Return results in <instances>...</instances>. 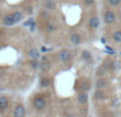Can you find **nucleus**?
Instances as JSON below:
<instances>
[{
  "label": "nucleus",
  "mask_w": 121,
  "mask_h": 117,
  "mask_svg": "<svg viewBox=\"0 0 121 117\" xmlns=\"http://www.w3.org/2000/svg\"><path fill=\"white\" fill-rule=\"evenodd\" d=\"M107 84H108L107 80H105V79H99L98 81H97V83H96V87L98 88V90H103V88H105L107 86Z\"/></svg>",
  "instance_id": "nucleus-9"
},
{
  "label": "nucleus",
  "mask_w": 121,
  "mask_h": 117,
  "mask_svg": "<svg viewBox=\"0 0 121 117\" xmlns=\"http://www.w3.org/2000/svg\"><path fill=\"white\" fill-rule=\"evenodd\" d=\"M104 97H105V94H104V92H103L102 90H96V93H95V98H97V99H103Z\"/></svg>",
  "instance_id": "nucleus-17"
},
{
  "label": "nucleus",
  "mask_w": 121,
  "mask_h": 117,
  "mask_svg": "<svg viewBox=\"0 0 121 117\" xmlns=\"http://www.w3.org/2000/svg\"><path fill=\"white\" fill-rule=\"evenodd\" d=\"M87 100H88V96L86 93H81V94H79V96H78V101H79V103L85 104V103L87 102Z\"/></svg>",
  "instance_id": "nucleus-10"
},
{
  "label": "nucleus",
  "mask_w": 121,
  "mask_h": 117,
  "mask_svg": "<svg viewBox=\"0 0 121 117\" xmlns=\"http://www.w3.org/2000/svg\"><path fill=\"white\" fill-rule=\"evenodd\" d=\"M81 42H82V37H81V35H80V34L73 33L72 35L70 36V43L72 45H74V46L81 44Z\"/></svg>",
  "instance_id": "nucleus-5"
},
{
  "label": "nucleus",
  "mask_w": 121,
  "mask_h": 117,
  "mask_svg": "<svg viewBox=\"0 0 121 117\" xmlns=\"http://www.w3.org/2000/svg\"><path fill=\"white\" fill-rule=\"evenodd\" d=\"M107 1H108V3L111 4V5L117 6V5H119V4H120L121 0H107Z\"/></svg>",
  "instance_id": "nucleus-20"
},
{
  "label": "nucleus",
  "mask_w": 121,
  "mask_h": 117,
  "mask_svg": "<svg viewBox=\"0 0 121 117\" xmlns=\"http://www.w3.org/2000/svg\"><path fill=\"white\" fill-rule=\"evenodd\" d=\"M42 14H43V15H44V16H43V17H44V18H48V17H49V16H50V14H49V13H48V12H43V13H42Z\"/></svg>",
  "instance_id": "nucleus-23"
},
{
  "label": "nucleus",
  "mask_w": 121,
  "mask_h": 117,
  "mask_svg": "<svg viewBox=\"0 0 121 117\" xmlns=\"http://www.w3.org/2000/svg\"><path fill=\"white\" fill-rule=\"evenodd\" d=\"M88 25H89V27L91 28V29H97V28L100 26V19H99L97 16L91 17L89 22H88Z\"/></svg>",
  "instance_id": "nucleus-8"
},
{
  "label": "nucleus",
  "mask_w": 121,
  "mask_h": 117,
  "mask_svg": "<svg viewBox=\"0 0 121 117\" xmlns=\"http://www.w3.org/2000/svg\"><path fill=\"white\" fill-rule=\"evenodd\" d=\"M25 113H26V111L22 105H17L14 109V116L15 117H23L25 116Z\"/></svg>",
  "instance_id": "nucleus-6"
},
{
  "label": "nucleus",
  "mask_w": 121,
  "mask_h": 117,
  "mask_svg": "<svg viewBox=\"0 0 121 117\" xmlns=\"http://www.w3.org/2000/svg\"><path fill=\"white\" fill-rule=\"evenodd\" d=\"M42 51H43V52H46V51H48V50H47L46 47H42Z\"/></svg>",
  "instance_id": "nucleus-25"
},
{
  "label": "nucleus",
  "mask_w": 121,
  "mask_h": 117,
  "mask_svg": "<svg viewBox=\"0 0 121 117\" xmlns=\"http://www.w3.org/2000/svg\"><path fill=\"white\" fill-rule=\"evenodd\" d=\"M8 99L5 98V97H1L0 98V109H5L6 107H8Z\"/></svg>",
  "instance_id": "nucleus-16"
},
{
  "label": "nucleus",
  "mask_w": 121,
  "mask_h": 117,
  "mask_svg": "<svg viewBox=\"0 0 121 117\" xmlns=\"http://www.w3.org/2000/svg\"><path fill=\"white\" fill-rule=\"evenodd\" d=\"M39 83H40V86H42V87H48L49 84H50V80L46 77H43L42 79L39 80Z\"/></svg>",
  "instance_id": "nucleus-14"
},
{
  "label": "nucleus",
  "mask_w": 121,
  "mask_h": 117,
  "mask_svg": "<svg viewBox=\"0 0 121 117\" xmlns=\"http://www.w3.org/2000/svg\"><path fill=\"white\" fill-rule=\"evenodd\" d=\"M0 36H1V32H0Z\"/></svg>",
  "instance_id": "nucleus-26"
},
{
  "label": "nucleus",
  "mask_w": 121,
  "mask_h": 117,
  "mask_svg": "<svg viewBox=\"0 0 121 117\" xmlns=\"http://www.w3.org/2000/svg\"><path fill=\"white\" fill-rule=\"evenodd\" d=\"M59 58H60V61H62V62H68V61L71 58V54H70V52H69L68 50L64 49V50L60 51Z\"/></svg>",
  "instance_id": "nucleus-2"
},
{
  "label": "nucleus",
  "mask_w": 121,
  "mask_h": 117,
  "mask_svg": "<svg viewBox=\"0 0 121 117\" xmlns=\"http://www.w3.org/2000/svg\"><path fill=\"white\" fill-rule=\"evenodd\" d=\"M113 38H114V40H115L116 43L120 44V43H121V31H116V32H114Z\"/></svg>",
  "instance_id": "nucleus-15"
},
{
  "label": "nucleus",
  "mask_w": 121,
  "mask_h": 117,
  "mask_svg": "<svg viewBox=\"0 0 121 117\" xmlns=\"http://www.w3.org/2000/svg\"><path fill=\"white\" fill-rule=\"evenodd\" d=\"M13 18H14V20H15V22H19V21L22 19V13L21 12H19V11H16V12H14L13 13Z\"/></svg>",
  "instance_id": "nucleus-13"
},
{
  "label": "nucleus",
  "mask_w": 121,
  "mask_h": 117,
  "mask_svg": "<svg viewBox=\"0 0 121 117\" xmlns=\"http://www.w3.org/2000/svg\"><path fill=\"white\" fill-rule=\"evenodd\" d=\"M39 68H40V70L42 71H48L49 69L51 68V63L50 62H48V61H46V62H43L42 64L39 65Z\"/></svg>",
  "instance_id": "nucleus-12"
},
{
  "label": "nucleus",
  "mask_w": 121,
  "mask_h": 117,
  "mask_svg": "<svg viewBox=\"0 0 121 117\" xmlns=\"http://www.w3.org/2000/svg\"><path fill=\"white\" fill-rule=\"evenodd\" d=\"M94 1L95 0H84V2H85L86 4H88V5H89V4H92L94 3Z\"/></svg>",
  "instance_id": "nucleus-24"
},
{
  "label": "nucleus",
  "mask_w": 121,
  "mask_h": 117,
  "mask_svg": "<svg viewBox=\"0 0 121 117\" xmlns=\"http://www.w3.org/2000/svg\"><path fill=\"white\" fill-rule=\"evenodd\" d=\"M81 87H82V90H89V87H90L89 82H83V83H82V85H81Z\"/></svg>",
  "instance_id": "nucleus-21"
},
{
  "label": "nucleus",
  "mask_w": 121,
  "mask_h": 117,
  "mask_svg": "<svg viewBox=\"0 0 121 117\" xmlns=\"http://www.w3.org/2000/svg\"><path fill=\"white\" fill-rule=\"evenodd\" d=\"M56 29V26H55V23H53V22H50V23H48L47 25V30L48 31H54V30Z\"/></svg>",
  "instance_id": "nucleus-19"
},
{
  "label": "nucleus",
  "mask_w": 121,
  "mask_h": 117,
  "mask_svg": "<svg viewBox=\"0 0 121 117\" xmlns=\"http://www.w3.org/2000/svg\"><path fill=\"white\" fill-rule=\"evenodd\" d=\"M44 6L46 10L48 11H52L56 9V1L55 0H46L44 3Z\"/></svg>",
  "instance_id": "nucleus-4"
},
{
  "label": "nucleus",
  "mask_w": 121,
  "mask_h": 117,
  "mask_svg": "<svg viewBox=\"0 0 121 117\" xmlns=\"http://www.w3.org/2000/svg\"><path fill=\"white\" fill-rule=\"evenodd\" d=\"M111 67H113V63L109 62V61L104 62V64H103V68H104V69H108V68H111Z\"/></svg>",
  "instance_id": "nucleus-22"
},
{
  "label": "nucleus",
  "mask_w": 121,
  "mask_h": 117,
  "mask_svg": "<svg viewBox=\"0 0 121 117\" xmlns=\"http://www.w3.org/2000/svg\"><path fill=\"white\" fill-rule=\"evenodd\" d=\"M29 57L31 58L32 60H37V58H39V52H38L37 49L32 48V49H30V51H29Z\"/></svg>",
  "instance_id": "nucleus-11"
},
{
  "label": "nucleus",
  "mask_w": 121,
  "mask_h": 117,
  "mask_svg": "<svg viewBox=\"0 0 121 117\" xmlns=\"http://www.w3.org/2000/svg\"><path fill=\"white\" fill-rule=\"evenodd\" d=\"M82 58H83V60L90 61L91 60V53H90L88 50H84L83 53H82Z\"/></svg>",
  "instance_id": "nucleus-18"
},
{
  "label": "nucleus",
  "mask_w": 121,
  "mask_h": 117,
  "mask_svg": "<svg viewBox=\"0 0 121 117\" xmlns=\"http://www.w3.org/2000/svg\"><path fill=\"white\" fill-rule=\"evenodd\" d=\"M33 105L35 109L42 110V109H44L45 105H46V101L43 98H36V99H34V101H33Z\"/></svg>",
  "instance_id": "nucleus-3"
},
{
  "label": "nucleus",
  "mask_w": 121,
  "mask_h": 117,
  "mask_svg": "<svg viewBox=\"0 0 121 117\" xmlns=\"http://www.w3.org/2000/svg\"><path fill=\"white\" fill-rule=\"evenodd\" d=\"M15 20L14 18H13V15H6V16H4L3 18V25L4 26H8V27H11V26H14L15 25Z\"/></svg>",
  "instance_id": "nucleus-7"
},
{
  "label": "nucleus",
  "mask_w": 121,
  "mask_h": 117,
  "mask_svg": "<svg viewBox=\"0 0 121 117\" xmlns=\"http://www.w3.org/2000/svg\"><path fill=\"white\" fill-rule=\"evenodd\" d=\"M116 19V14L112 11H106L104 14V22L107 23V25H111L115 21Z\"/></svg>",
  "instance_id": "nucleus-1"
}]
</instances>
